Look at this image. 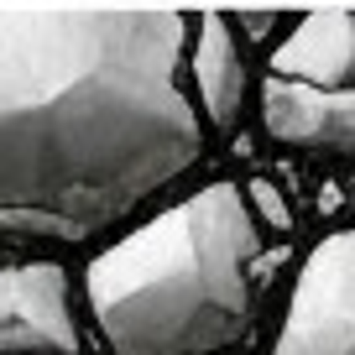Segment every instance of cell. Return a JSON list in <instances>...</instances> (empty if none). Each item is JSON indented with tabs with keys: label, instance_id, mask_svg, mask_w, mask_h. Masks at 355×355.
Wrapping results in <instances>:
<instances>
[{
	"label": "cell",
	"instance_id": "3957f363",
	"mask_svg": "<svg viewBox=\"0 0 355 355\" xmlns=\"http://www.w3.org/2000/svg\"><path fill=\"white\" fill-rule=\"evenodd\" d=\"M272 355H355V230L303 256Z\"/></svg>",
	"mask_w": 355,
	"mask_h": 355
},
{
	"label": "cell",
	"instance_id": "8992f818",
	"mask_svg": "<svg viewBox=\"0 0 355 355\" xmlns=\"http://www.w3.org/2000/svg\"><path fill=\"white\" fill-rule=\"evenodd\" d=\"M272 73L313 89H355V11L303 16L272 47Z\"/></svg>",
	"mask_w": 355,
	"mask_h": 355
},
{
	"label": "cell",
	"instance_id": "7a4b0ae2",
	"mask_svg": "<svg viewBox=\"0 0 355 355\" xmlns=\"http://www.w3.org/2000/svg\"><path fill=\"white\" fill-rule=\"evenodd\" d=\"M261 235L235 183L152 214L84 272L110 355H214L256 313Z\"/></svg>",
	"mask_w": 355,
	"mask_h": 355
},
{
	"label": "cell",
	"instance_id": "5b68a950",
	"mask_svg": "<svg viewBox=\"0 0 355 355\" xmlns=\"http://www.w3.org/2000/svg\"><path fill=\"white\" fill-rule=\"evenodd\" d=\"M261 125L272 141L298 152L355 157V89H313L298 78H266Z\"/></svg>",
	"mask_w": 355,
	"mask_h": 355
},
{
	"label": "cell",
	"instance_id": "ba28073f",
	"mask_svg": "<svg viewBox=\"0 0 355 355\" xmlns=\"http://www.w3.org/2000/svg\"><path fill=\"white\" fill-rule=\"evenodd\" d=\"M245 204H256V209H261V220H266V225H277V230H288V225H293L288 199H282V193L272 189L266 178H261V183H251V199H245Z\"/></svg>",
	"mask_w": 355,
	"mask_h": 355
},
{
	"label": "cell",
	"instance_id": "277c9868",
	"mask_svg": "<svg viewBox=\"0 0 355 355\" xmlns=\"http://www.w3.org/2000/svg\"><path fill=\"white\" fill-rule=\"evenodd\" d=\"M0 355H78L63 266L0 261Z\"/></svg>",
	"mask_w": 355,
	"mask_h": 355
},
{
	"label": "cell",
	"instance_id": "6da1fadb",
	"mask_svg": "<svg viewBox=\"0 0 355 355\" xmlns=\"http://www.w3.org/2000/svg\"><path fill=\"white\" fill-rule=\"evenodd\" d=\"M173 11H0V235L89 241L204 152Z\"/></svg>",
	"mask_w": 355,
	"mask_h": 355
},
{
	"label": "cell",
	"instance_id": "52a82bcc",
	"mask_svg": "<svg viewBox=\"0 0 355 355\" xmlns=\"http://www.w3.org/2000/svg\"><path fill=\"white\" fill-rule=\"evenodd\" d=\"M193 84H199V105L220 131H230L241 121L245 105V63L241 42H235L225 16H204L199 37H193Z\"/></svg>",
	"mask_w": 355,
	"mask_h": 355
}]
</instances>
